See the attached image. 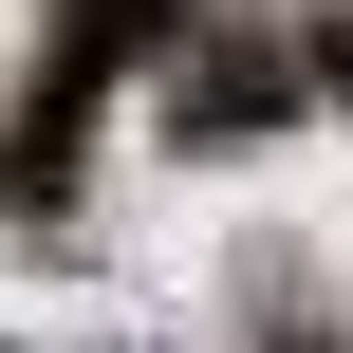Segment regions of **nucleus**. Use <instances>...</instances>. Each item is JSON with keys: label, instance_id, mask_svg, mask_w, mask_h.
Wrapping results in <instances>:
<instances>
[{"label": "nucleus", "instance_id": "obj_2", "mask_svg": "<svg viewBox=\"0 0 353 353\" xmlns=\"http://www.w3.org/2000/svg\"><path fill=\"white\" fill-rule=\"evenodd\" d=\"M298 93H316V74H298L279 37H242V19H186V37H168V149H261Z\"/></svg>", "mask_w": 353, "mask_h": 353}, {"label": "nucleus", "instance_id": "obj_1", "mask_svg": "<svg viewBox=\"0 0 353 353\" xmlns=\"http://www.w3.org/2000/svg\"><path fill=\"white\" fill-rule=\"evenodd\" d=\"M168 37H186V0H74V19H56V74H37V112H19V186H74L93 93H112L130 56H168Z\"/></svg>", "mask_w": 353, "mask_h": 353}, {"label": "nucleus", "instance_id": "obj_3", "mask_svg": "<svg viewBox=\"0 0 353 353\" xmlns=\"http://www.w3.org/2000/svg\"><path fill=\"white\" fill-rule=\"evenodd\" d=\"M298 74H316V93H353V19H316V37H298Z\"/></svg>", "mask_w": 353, "mask_h": 353}]
</instances>
